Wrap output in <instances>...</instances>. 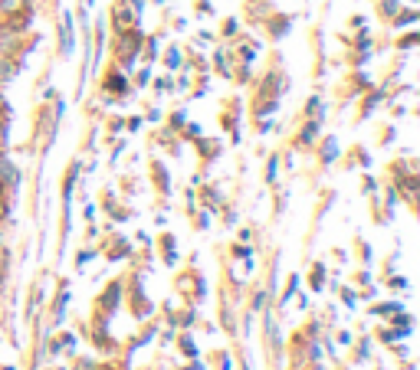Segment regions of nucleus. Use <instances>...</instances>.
Wrapping results in <instances>:
<instances>
[{
  "label": "nucleus",
  "mask_w": 420,
  "mask_h": 370,
  "mask_svg": "<svg viewBox=\"0 0 420 370\" xmlns=\"http://www.w3.org/2000/svg\"><path fill=\"white\" fill-rule=\"evenodd\" d=\"M3 105H7V102H3V95H0V112H3Z\"/></svg>",
  "instance_id": "5"
},
{
  "label": "nucleus",
  "mask_w": 420,
  "mask_h": 370,
  "mask_svg": "<svg viewBox=\"0 0 420 370\" xmlns=\"http://www.w3.org/2000/svg\"><path fill=\"white\" fill-rule=\"evenodd\" d=\"M3 213H7V207H3V200H0V217H3Z\"/></svg>",
  "instance_id": "4"
},
{
  "label": "nucleus",
  "mask_w": 420,
  "mask_h": 370,
  "mask_svg": "<svg viewBox=\"0 0 420 370\" xmlns=\"http://www.w3.org/2000/svg\"><path fill=\"white\" fill-rule=\"evenodd\" d=\"M3 141H7V121L0 119V145H3Z\"/></svg>",
  "instance_id": "3"
},
{
  "label": "nucleus",
  "mask_w": 420,
  "mask_h": 370,
  "mask_svg": "<svg viewBox=\"0 0 420 370\" xmlns=\"http://www.w3.org/2000/svg\"><path fill=\"white\" fill-rule=\"evenodd\" d=\"M23 7H27V0H0V14H3V16L20 14Z\"/></svg>",
  "instance_id": "1"
},
{
  "label": "nucleus",
  "mask_w": 420,
  "mask_h": 370,
  "mask_svg": "<svg viewBox=\"0 0 420 370\" xmlns=\"http://www.w3.org/2000/svg\"><path fill=\"white\" fill-rule=\"evenodd\" d=\"M0 239H3V230H0Z\"/></svg>",
  "instance_id": "6"
},
{
  "label": "nucleus",
  "mask_w": 420,
  "mask_h": 370,
  "mask_svg": "<svg viewBox=\"0 0 420 370\" xmlns=\"http://www.w3.org/2000/svg\"><path fill=\"white\" fill-rule=\"evenodd\" d=\"M10 75H14V66L7 60H0V79H10Z\"/></svg>",
  "instance_id": "2"
}]
</instances>
